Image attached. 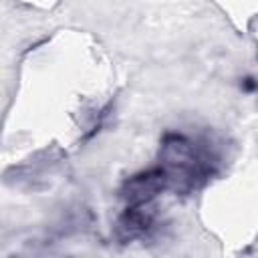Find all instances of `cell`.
Here are the masks:
<instances>
[{"mask_svg": "<svg viewBox=\"0 0 258 258\" xmlns=\"http://www.w3.org/2000/svg\"><path fill=\"white\" fill-rule=\"evenodd\" d=\"M169 181V175L163 167H155L149 171H143L139 175H133L125 187L123 198L129 202V206H147Z\"/></svg>", "mask_w": 258, "mask_h": 258, "instance_id": "obj_1", "label": "cell"}, {"mask_svg": "<svg viewBox=\"0 0 258 258\" xmlns=\"http://www.w3.org/2000/svg\"><path fill=\"white\" fill-rule=\"evenodd\" d=\"M240 87H242V91H246V93H254V91H258V81H256L254 77H244L242 83H240Z\"/></svg>", "mask_w": 258, "mask_h": 258, "instance_id": "obj_3", "label": "cell"}, {"mask_svg": "<svg viewBox=\"0 0 258 258\" xmlns=\"http://www.w3.org/2000/svg\"><path fill=\"white\" fill-rule=\"evenodd\" d=\"M151 220H153V216L147 210V206H129L127 212L119 218L117 234L121 240L137 238L151 226Z\"/></svg>", "mask_w": 258, "mask_h": 258, "instance_id": "obj_2", "label": "cell"}]
</instances>
